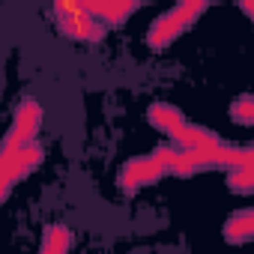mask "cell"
Segmentation results:
<instances>
[{"instance_id":"obj_2","label":"cell","mask_w":254,"mask_h":254,"mask_svg":"<svg viewBox=\"0 0 254 254\" xmlns=\"http://www.w3.org/2000/svg\"><path fill=\"white\" fill-rule=\"evenodd\" d=\"M39 120H42L39 105H36L33 99H27V102L18 108L15 123H12V129H9V135H6V141H3V156L21 150V147H27V144H33V132L39 129Z\"/></svg>"},{"instance_id":"obj_1","label":"cell","mask_w":254,"mask_h":254,"mask_svg":"<svg viewBox=\"0 0 254 254\" xmlns=\"http://www.w3.org/2000/svg\"><path fill=\"white\" fill-rule=\"evenodd\" d=\"M54 12H57L63 33H69L72 39L90 42L102 36V27L90 18V9L84 6V0H54Z\"/></svg>"},{"instance_id":"obj_3","label":"cell","mask_w":254,"mask_h":254,"mask_svg":"<svg viewBox=\"0 0 254 254\" xmlns=\"http://www.w3.org/2000/svg\"><path fill=\"white\" fill-rule=\"evenodd\" d=\"M69 245H72V233L66 227H48L45 230V242H42L45 251H66Z\"/></svg>"}]
</instances>
